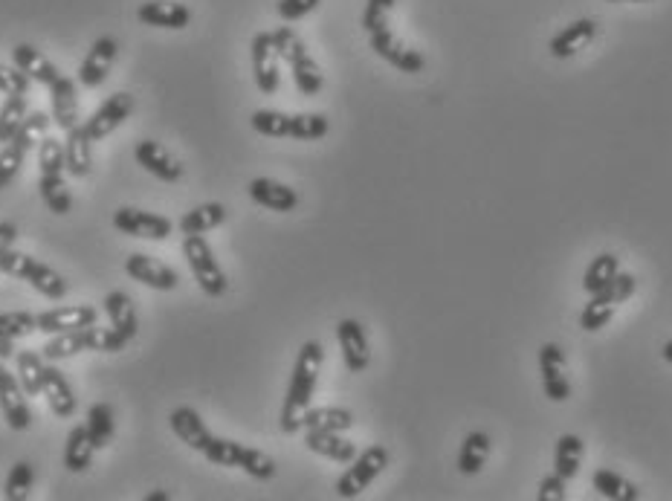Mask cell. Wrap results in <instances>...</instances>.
Here are the masks:
<instances>
[{
  "label": "cell",
  "mask_w": 672,
  "mask_h": 501,
  "mask_svg": "<svg viewBox=\"0 0 672 501\" xmlns=\"http://www.w3.org/2000/svg\"><path fill=\"white\" fill-rule=\"evenodd\" d=\"M322 362H325V348L319 342H305L299 348V357L293 365V377H290V386H287V397H284V406H281V432L284 435H296L305 423V412L310 409V400H313V391L319 383V371H322Z\"/></svg>",
  "instance_id": "6da1fadb"
},
{
  "label": "cell",
  "mask_w": 672,
  "mask_h": 501,
  "mask_svg": "<svg viewBox=\"0 0 672 501\" xmlns=\"http://www.w3.org/2000/svg\"><path fill=\"white\" fill-rule=\"evenodd\" d=\"M131 339L125 334H119L116 328H82V331H64V334H53V339H47V345L41 348V357L44 360H67V357H76L82 351H99V354H116L128 345Z\"/></svg>",
  "instance_id": "7a4b0ae2"
},
{
  "label": "cell",
  "mask_w": 672,
  "mask_h": 501,
  "mask_svg": "<svg viewBox=\"0 0 672 501\" xmlns=\"http://www.w3.org/2000/svg\"><path fill=\"white\" fill-rule=\"evenodd\" d=\"M250 125L261 137H293V140H322L331 131V122L322 113L255 111L250 116Z\"/></svg>",
  "instance_id": "3957f363"
},
{
  "label": "cell",
  "mask_w": 672,
  "mask_h": 501,
  "mask_svg": "<svg viewBox=\"0 0 672 501\" xmlns=\"http://www.w3.org/2000/svg\"><path fill=\"white\" fill-rule=\"evenodd\" d=\"M273 44H276V53H279L281 61H287V67L293 73V82H296V90L302 96H316L325 87V76H322L319 64L308 53L305 41L290 27H279L273 32Z\"/></svg>",
  "instance_id": "277c9868"
},
{
  "label": "cell",
  "mask_w": 672,
  "mask_h": 501,
  "mask_svg": "<svg viewBox=\"0 0 672 501\" xmlns=\"http://www.w3.org/2000/svg\"><path fill=\"white\" fill-rule=\"evenodd\" d=\"M0 273L29 281L32 290H38L41 296H47L53 302L64 299V293L70 290V284H67V279L61 273H56L47 264H41V261H35L27 252H18L15 247L12 250H0Z\"/></svg>",
  "instance_id": "5b68a950"
},
{
  "label": "cell",
  "mask_w": 672,
  "mask_h": 501,
  "mask_svg": "<svg viewBox=\"0 0 672 501\" xmlns=\"http://www.w3.org/2000/svg\"><path fill=\"white\" fill-rule=\"evenodd\" d=\"M203 458L212 461V464H218V467H238V470H244V473L258 478V481L276 478V461L267 452L238 444V441L212 438V444L206 446Z\"/></svg>",
  "instance_id": "8992f818"
},
{
  "label": "cell",
  "mask_w": 672,
  "mask_h": 501,
  "mask_svg": "<svg viewBox=\"0 0 672 501\" xmlns=\"http://www.w3.org/2000/svg\"><path fill=\"white\" fill-rule=\"evenodd\" d=\"M183 255L189 261V270H192V276L200 284V290L206 296H212V299H221L226 290H229V281H226V273L221 270V264H218L212 247L206 244V238L203 235H186Z\"/></svg>",
  "instance_id": "52a82bcc"
},
{
  "label": "cell",
  "mask_w": 672,
  "mask_h": 501,
  "mask_svg": "<svg viewBox=\"0 0 672 501\" xmlns=\"http://www.w3.org/2000/svg\"><path fill=\"white\" fill-rule=\"evenodd\" d=\"M389 467V449L380 444L368 446L365 452H357L351 467L339 475L336 481V496L339 499H357L363 490L371 487V481Z\"/></svg>",
  "instance_id": "ba28073f"
},
{
  "label": "cell",
  "mask_w": 672,
  "mask_h": 501,
  "mask_svg": "<svg viewBox=\"0 0 672 501\" xmlns=\"http://www.w3.org/2000/svg\"><path fill=\"white\" fill-rule=\"evenodd\" d=\"M113 226L122 232V235H131V238H145V241H166L174 229V223L168 221L166 215H157V212H142L134 206H122L113 212Z\"/></svg>",
  "instance_id": "9c48e42d"
},
{
  "label": "cell",
  "mask_w": 672,
  "mask_h": 501,
  "mask_svg": "<svg viewBox=\"0 0 672 501\" xmlns=\"http://www.w3.org/2000/svg\"><path fill=\"white\" fill-rule=\"evenodd\" d=\"M137 108V99L131 96V93H113L111 99H105L96 113L84 122V134L90 137V142H99L105 140V137H111V131H116L131 113Z\"/></svg>",
  "instance_id": "30bf717a"
},
{
  "label": "cell",
  "mask_w": 672,
  "mask_h": 501,
  "mask_svg": "<svg viewBox=\"0 0 672 501\" xmlns=\"http://www.w3.org/2000/svg\"><path fill=\"white\" fill-rule=\"evenodd\" d=\"M252 58V76L255 84L264 96H273L279 90V53H276V44H273V32H258L252 38L250 47Z\"/></svg>",
  "instance_id": "8fae6325"
},
{
  "label": "cell",
  "mask_w": 672,
  "mask_h": 501,
  "mask_svg": "<svg viewBox=\"0 0 672 501\" xmlns=\"http://www.w3.org/2000/svg\"><path fill=\"white\" fill-rule=\"evenodd\" d=\"M371 50L383 61H389L392 67H397L400 73H420L426 67V58L420 56L418 50L406 47L389 27L371 32Z\"/></svg>",
  "instance_id": "7c38bea8"
},
{
  "label": "cell",
  "mask_w": 672,
  "mask_h": 501,
  "mask_svg": "<svg viewBox=\"0 0 672 501\" xmlns=\"http://www.w3.org/2000/svg\"><path fill=\"white\" fill-rule=\"evenodd\" d=\"M539 371H542V389L545 397L554 403H565L571 397V383L565 377V354L560 345L545 342L539 351Z\"/></svg>",
  "instance_id": "4fadbf2b"
},
{
  "label": "cell",
  "mask_w": 672,
  "mask_h": 501,
  "mask_svg": "<svg viewBox=\"0 0 672 501\" xmlns=\"http://www.w3.org/2000/svg\"><path fill=\"white\" fill-rule=\"evenodd\" d=\"M336 339H339V348H342L345 368L351 374L365 371L368 362H371V348H368V336H365L363 325L357 319H342L336 325Z\"/></svg>",
  "instance_id": "5bb4252c"
},
{
  "label": "cell",
  "mask_w": 672,
  "mask_h": 501,
  "mask_svg": "<svg viewBox=\"0 0 672 501\" xmlns=\"http://www.w3.org/2000/svg\"><path fill=\"white\" fill-rule=\"evenodd\" d=\"M125 273L134 281L145 284V287H154V290H163V293L174 290L180 284L177 273L168 264L145 255V252H134V255L125 258Z\"/></svg>",
  "instance_id": "9a60e30c"
},
{
  "label": "cell",
  "mask_w": 672,
  "mask_h": 501,
  "mask_svg": "<svg viewBox=\"0 0 672 501\" xmlns=\"http://www.w3.org/2000/svg\"><path fill=\"white\" fill-rule=\"evenodd\" d=\"M0 409H3V418L9 423V429H15V432L29 429L32 412L27 406V391L21 386V380L15 374H9L6 368L0 374Z\"/></svg>",
  "instance_id": "2e32d148"
},
{
  "label": "cell",
  "mask_w": 672,
  "mask_h": 501,
  "mask_svg": "<svg viewBox=\"0 0 672 501\" xmlns=\"http://www.w3.org/2000/svg\"><path fill=\"white\" fill-rule=\"evenodd\" d=\"M99 310L90 305H73V307H53L47 313L38 316V331L41 334H64V331H82L96 325Z\"/></svg>",
  "instance_id": "e0dca14e"
},
{
  "label": "cell",
  "mask_w": 672,
  "mask_h": 501,
  "mask_svg": "<svg viewBox=\"0 0 672 501\" xmlns=\"http://www.w3.org/2000/svg\"><path fill=\"white\" fill-rule=\"evenodd\" d=\"M116 41H113L111 35H102V38H96L93 41V47L87 50V56L79 64V84L82 87H99V84L108 79V73H111L113 61H116Z\"/></svg>",
  "instance_id": "ac0fdd59"
},
{
  "label": "cell",
  "mask_w": 672,
  "mask_h": 501,
  "mask_svg": "<svg viewBox=\"0 0 672 501\" xmlns=\"http://www.w3.org/2000/svg\"><path fill=\"white\" fill-rule=\"evenodd\" d=\"M134 157H137V163H140L148 174H154V177L163 180V183H177V180L183 177L180 160L168 151L166 145H160V142L154 140L137 142Z\"/></svg>",
  "instance_id": "d6986e66"
},
{
  "label": "cell",
  "mask_w": 672,
  "mask_h": 501,
  "mask_svg": "<svg viewBox=\"0 0 672 501\" xmlns=\"http://www.w3.org/2000/svg\"><path fill=\"white\" fill-rule=\"evenodd\" d=\"M171 432L183 441V444L189 446V449H195V452H206V446L212 444V432H209V426L203 423V418L197 415V409L192 406H177L174 412H171Z\"/></svg>",
  "instance_id": "ffe728a7"
},
{
  "label": "cell",
  "mask_w": 672,
  "mask_h": 501,
  "mask_svg": "<svg viewBox=\"0 0 672 501\" xmlns=\"http://www.w3.org/2000/svg\"><path fill=\"white\" fill-rule=\"evenodd\" d=\"M137 18L145 27L186 29L192 21V12H189V6L174 3V0H145L137 9Z\"/></svg>",
  "instance_id": "44dd1931"
},
{
  "label": "cell",
  "mask_w": 672,
  "mask_h": 501,
  "mask_svg": "<svg viewBox=\"0 0 672 501\" xmlns=\"http://www.w3.org/2000/svg\"><path fill=\"white\" fill-rule=\"evenodd\" d=\"M50 99H53V119L61 131H73L76 125H82V113H79V96H76V82L67 76H58L56 84L50 87Z\"/></svg>",
  "instance_id": "7402d4cb"
},
{
  "label": "cell",
  "mask_w": 672,
  "mask_h": 501,
  "mask_svg": "<svg viewBox=\"0 0 672 501\" xmlns=\"http://www.w3.org/2000/svg\"><path fill=\"white\" fill-rule=\"evenodd\" d=\"M247 192H250V197L258 206L273 209V212H293L299 206L296 189H290L284 183H276L270 177H255V180H250Z\"/></svg>",
  "instance_id": "603a6c76"
},
{
  "label": "cell",
  "mask_w": 672,
  "mask_h": 501,
  "mask_svg": "<svg viewBox=\"0 0 672 501\" xmlns=\"http://www.w3.org/2000/svg\"><path fill=\"white\" fill-rule=\"evenodd\" d=\"M12 61H15L18 70L27 73L32 82L44 84V87H53L58 76H61L56 64L44 56L38 47H32V44H15V47H12Z\"/></svg>",
  "instance_id": "cb8c5ba5"
},
{
  "label": "cell",
  "mask_w": 672,
  "mask_h": 501,
  "mask_svg": "<svg viewBox=\"0 0 672 501\" xmlns=\"http://www.w3.org/2000/svg\"><path fill=\"white\" fill-rule=\"evenodd\" d=\"M41 394L47 397L53 415H58V418H73V415H76V394H73L70 383L64 380V374L58 371L56 365H47V368H44Z\"/></svg>",
  "instance_id": "d4e9b609"
},
{
  "label": "cell",
  "mask_w": 672,
  "mask_h": 501,
  "mask_svg": "<svg viewBox=\"0 0 672 501\" xmlns=\"http://www.w3.org/2000/svg\"><path fill=\"white\" fill-rule=\"evenodd\" d=\"M305 446L310 452L328 458V461H336V464H351L357 458V446L351 441L342 438V432H319V429H308L305 435Z\"/></svg>",
  "instance_id": "484cf974"
},
{
  "label": "cell",
  "mask_w": 672,
  "mask_h": 501,
  "mask_svg": "<svg viewBox=\"0 0 672 501\" xmlns=\"http://www.w3.org/2000/svg\"><path fill=\"white\" fill-rule=\"evenodd\" d=\"M594 32H597V24L594 21H588V18H580V21H574V24H568L565 29H560L554 38H551V56L554 58H571L577 50H583L588 41L594 38Z\"/></svg>",
  "instance_id": "4316f807"
},
{
  "label": "cell",
  "mask_w": 672,
  "mask_h": 501,
  "mask_svg": "<svg viewBox=\"0 0 672 501\" xmlns=\"http://www.w3.org/2000/svg\"><path fill=\"white\" fill-rule=\"evenodd\" d=\"M93 168V151H90V137L84 134L82 125L67 131L64 140V171L73 177H87Z\"/></svg>",
  "instance_id": "83f0119b"
},
{
  "label": "cell",
  "mask_w": 672,
  "mask_h": 501,
  "mask_svg": "<svg viewBox=\"0 0 672 501\" xmlns=\"http://www.w3.org/2000/svg\"><path fill=\"white\" fill-rule=\"evenodd\" d=\"M105 313H108V319H111V325L119 331V334H125L128 339H134L137 331H140V319H137V307L131 302V296L128 293H122V290H113L105 296Z\"/></svg>",
  "instance_id": "f1b7e54d"
},
{
  "label": "cell",
  "mask_w": 672,
  "mask_h": 501,
  "mask_svg": "<svg viewBox=\"0 0 672 501\" xmlns=\"http://www.w3.org/2000/svg\"><path fill=\"white\" fill-rule=\"evenodd\" d=\"M93 452H96V444L87 432V426H73L70 435H67V444H64V467L70 473H84L90 470L93 464Z\"/></svg>",
  "instance_id": "f546056e"
},
{
  "label": "cell",
  "mask_w": 672,
  "mask_h": 501,
  "mask_svg": "<svg viewBox=\"0 0 672 501\" xmlns=\"http://www.w3.org/2000/svg\"><path fill=\"white\" fill-rule=\"evenodd\" d=\"M226 218H229V212L224 203H200L180 218V232L183 235H206L226 223Z\"/></svg>",
  "instance_id": "4dcf8cb0"
},
{
  "label": "cell",
  "mask_w": 672,
  "mask_h": 501,
  "mask_svg": "<svg viewBox=\"0 0 672 501\" xmlns=\"http://www.w3.org/2000/svg\"><path fill=\"white\" fill-rule=\"evenodd\" d=\"M586 455V444L577 435H560V441L554 446V473L562 481H571L580 473V461Z\"/></svg>",
  "instance_id": "1f68e13d"
},
{
  "label": "cell",
  "mask_w": 672,
  "mask_h": 501,
  "mask_svg": "<svg viewBox=\"0 0 672 501\" xmlns=\"http://www.w3.org/2000/svg\"><path fill=\"white\" fill-rule=\"evenodd\" d=\"M591 484H594V490H597L603 499H609V501H638L641 499V490H638L635 484H629L623 475L615 473V470H606V467L594 470V475H591Z\"/></svg>",
  "instance_id": "d6a6232c"
},
{
  "label": "cell",
  "mask_w": 672,
  "mask_h": 501,
  "mask_svg": "<svg viewBox=\"0 0 672 501\" xmlns=\"http://www.w3.org/2000/svg\"><path fill=\"white\" fill-rule=\"evenodd\" d=\"M354 426V415L342 406H319L305 412L302 429H319V432H345Z\"/></svg>",
  "instance_id": "836d02e7"
},
{
  "label": "cell",
  "mask_w": 672,
  "mask_h": 501,
  "mask_svg": "<svg viewBox=\"0 0 672 501\" xmlns=\"http://www.w3.org/2000/svg\"><path fill=\"white\" fill-rule=\"evenodd\" d=\"M490 435H484V432H470L467 438H464V444H461V452H458V470L464 475H476L481 473V467H484V461H487V455H490Z\"/></svg>",
  "instance_id": "e575fe53"
},
{
  "label": "cell",
  "mask_w": 672,
  "mask_h": 501,
  "mask_svg": "<svg viewBox=\"0 0 672 501\" xmlns=\"http://www.w3.org/2000/svg\"><path fill=\"white\" fill-rule=\"evenodd\" d=\"M38 192H41V200L47 203V209L56 215H67L73 209V197H70V189L61 174H41Z\"/></svg>",
  "instance_id": "d590c367"
},
{
  "label": "cell",
  "mask_w": 672,
  "mask_h": 501,
  "mask_svg": "<svg viewBox=\"0 0 672 501\" xmlns=\"http://www.w3.org/2000/svg\"><path fill=\"white\" fill-rule=\"evenodd\" d=\"M87 432L93 438L96 449H105L111 446L113 435H116V420H113V409L108 403H93L90 412H87Z\"/></svg>",
  "instance_id": "8d00e7d4"
},
{
  "label": "cell",
  "mask_w": 672,
  "mask_h": 501,
  "mask_svg": "<svg viewBox=\"0 0 672 501\" xmlns=\"http://www.w3.org/2000/svg\"><path fill=\"white\" fill-rule=\"evenodd\" d=\"M29 105H27V93H12L6 96L3 108H0V142H12V137L18 134L21 122L27 119Z\"/></svg>",
  "instance_id": "74e56055"
},
{
  "label": "cell",
  "mask_w": 672,
  "mask_h": 501,
  "mask_svg": "<svg viewBox=\"0 0 672 501\" xmlns=\"http://www.w3.org/2000/svg\"><path fill=\"white\" fill-rule=\"evenodd\" d=\"M617 273H620V261H617V255H612V252L597 255V258L588 264L586 276H583V287H586L588 296L600 293L609 281L615 279Z\"/></svg>",
  "instance_id": "f35d334b"
},
{
  "label": "cell",
  "mask_w": 672,
  "mask_h": 501,
  "mask_svg": "<svg viewBox=\"0 0 672 501\" xmlns=\"http://www.w3.org/2000/svg\"><path fill=\"white\" fill-rule=\"evenodd\" d=\"M50 116L44 111H32L27 113V119L21 122V128H18V134L12 137L9 145H15V148H21V151H32L35 145H41V137L47 134V128H50Z\"/></svg>",
  "instance_id": "ab89813d"
},
{
  "label": "cell",
  "mask_w": 672,
  "mask_h": 501,
  "mask_svg": "<svg viewBox=\"0 0 672 501\" xmlns=\"http://www.w3.org/2000/svg\"><path fill=\"white\" fill-rule=\"evenodd\" d=\"M38 331V316L29 310H9L0 313V339H24Z\"/></svg>",
  "instance_id": "60d3db41"
},
{
  "label": "cell",
  "mask_w": 672,
  "mask_h": 501,
  "mask_svg": "<svg viewBox=\"0 0 672 501\" xmlns=\"http://www.w3.org/2000/svg\"><path fill=\"white\" fill-rule=\"evenodd\" d=\"M44 360L38 351H21L18 354V380L27 394H41V380H44Z\"/></svg>",
  "instance_id": "b9f144b4"
},
{
  "label": "cell",
  "mask_w": 672,
  "mask_h": 501,
  "mask_svg": "<svg viewBox=\"0 0 672 501\" xmlns=\"http://www.w3.org/2000/svg\"><path fill=\"white\" fill-rule=\"evenodd\" d=\"M32 481H35V470L29 461H18L9 475H6V487H3V496L9 501H24L32 490Z\"/></svg>",
  "instance_id": "7bdbcfd3"
},
{
  "label": "cell",
  "mask_w": 672,
  "mask_h": 501,
  "mask_svg": "<svg viewBox=\"0 0 672 501\" xmlns=\"http://www.w3.org/2000/svg\"><path fill=\"white\" fill-rule=\"evenodd\" d=\"M635 287H638V281L635 276H629V273H617L615 279L609 281L600 293H594L591 299H597V302H606V305H620V302H629L632 296H635Z\"/></svg>",
  "instance_id": "ee69618b"
},
{
  "label": "cell",
  "mask_w": 672,
  "mask_h": 501,
  "mask_svg": "<svg viewBox=\"0 0 672 501\" xmlns=\"http://www.w3.org/2000/svg\"><path fill=\"white\" fill-rule=\"evenodd\" d=\"M38 168H41V174H61L64 171V142L56 137H44L38 145Z\"/></svg>",
  "instance_id": "f6af8a7d"
},
{
  "label": "cell",
  "mask_w": 672,
  "mask_h": 501,
  "mask_svg": "<svg viewBox=\"0 0 672 501\" xmlns=\"http://www.w3.org/2000/svg\"><path fill=\"white\" fill-rule=\"evenodd\" d=\"M612 316H615V305H606V302L591 299V302L583 307V313H580V328L588 331V334H594V331L606 328V325L612 322Z\"/></svg>",
  "instance_id": "bcb514c9"
},
{
  "label": "cell",
  "mask_w": 672,
  "mask_h": 501,
  "mask_svg": "<svg viewBox=\"0 0 672 501\" xmlns=\"http://www.w3.org/2000/svg\"><path fill=\"white\" fill-rule=\"evenodd\" d=\"M24 157H27V151H21L15 145H6L0 151V189H9L15 183V177L24 168Z\"/></svg>",
  "instance_id": "7dc6e473"
},
{
  "label": "cell",
  "mask_w": 672,
  "mask_h": 501,
  "mask_svg": "<svg viewBox=\"0 0 672 501\" xmlns=\"http://www.w3.org/2000/svg\"><path fill=\"white\" fill-rule=\"evenodd\" d=\"M394 0H368L363 12V29L371 32H380V29L389 27V15H392Z\"/></svg>",
  "instance_id": "c3c4849f"
},
{
  "label": "cell",
  "mask_w": 672,
  "mask_h": 501,
  "mask_svg": "<svg viewBox=\"0 0 672 501\" xmlns=\"http://www.w3.org/2000/svg\"><path fill=\"white\" fill-rule=\"evenodd\" d=\"M29 79L24 70H18L15 64L9 67V64H0V93H6V96H12V93H27Z\"/></svg>",
  "instance_id": "681fc988"
},
{
  "label": "cell",
  "mask_w": 672,
  "mask_h": 501,
  "mask_svg": "<svg viewBox=\"0 0 672 501\" xmlns=\"http://www.w3.org/2000/svg\"><path fill=\"white\" fill-rule=\"evenodd\" d=\"M319 3L322 0H279L276 3V12H279L281 21H299V18L310 15Z\"/></svg>",
  "instance_id": "f907efd6"
},
{
  "label": "cell",
  "mask_w": 672,
  "mask_h": 501,
  "mask_svg": "<svg viewBox=\"0 0 672 501\" xmlns=\"http://www.w3.org/2000/svg\"><path fill=\"white\" fill-rule=\"evenodd\" d=\"M565 484H568V481H562L557 473L545 475V478L539 481L536 499H539V501H562V499H565Z\"/></svg>",
  "instance_id": "816d5d0a"
},
{
  "label": "cell",
  "mask_w": 672,
  "mask_h": 501,
  "mask_svg": "<svg viewBox=\"0 0 672 501\" xmlns=\"http://www.w3.org/2000/svg\"><path fill=\"white\" fill-rule=\"evenodd\" d=\"M18 241V226L12 221H0V250H12Z\"/></svg>",
  "instance_id": "f5cc1de1"
},
{
  "label": "cell",
  "mask_w": 672,
  "mask_h": 501,
  "mask_svg": "<svg viewBox=\"0 0 672 501\" xmlns=\"http://www.w3.org/2000/svg\"><path fill=\"white\" fill-rule=\"evenodd\" d=\"M168 499H171L168 493H148V499L145 501H168Z\"/></svg>",
  "instance_id": "db71d44e"
},
{
  "label": "cell",
  "mask_w": 672,
  "mask_h": 501,
  "mask_svg": "<svg viewBox=\"0 0 672 501\" xmlns=\"http://www.w3.org/2000/svg\"><path fill=\"white\" fill-rule=\"evenodd\" d=\"M661 354H664V360H667L672 365V339H670V342H667V345H664V351H661Z\"/></svg>",
  "instance_id": "11a10c76"
},
{
  "label": "cell",
  "mask_w": 672,
  "mask_h": 501,
  "mask_svg": "<svg viewBox=\"0 0 672 501\" xmlns=\"http://www.w3.org/2000/svg\"><path fill=\"white\" fill-rule=\"evenodd\" d=\"M609 3H626V0H609ZM629 3H646V0H629Z\"/></svg>",
  "instance_id": "9f6ffc18"
}]
</instances>
